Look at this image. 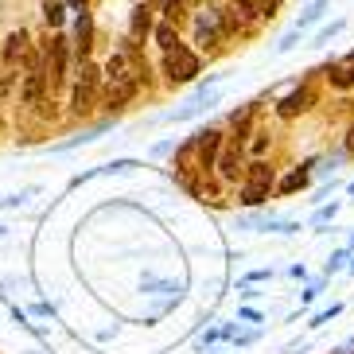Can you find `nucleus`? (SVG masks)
Masks as SVG:
<instances>
[{
  "label": "nucleus",
  "instance_id": "6ab92c4d",
  "mask_svg": "<svg viewBox=\"0 0 354 354\" xmlns=\"http://www.w3.org/2000/svg\"><path fill=\"white\" fill-rule=\"evenodd\" d=\"M78 86H90V90L97 86V66L94 63H82V82H78Z\"/></svg>",
  "mask_w": 354,
  "mask_h": 354
},
{
  "label": "nucleus",
  "instance_id": "20e7f679",
  "mask_svg": "<svg viewBox=\"0 0 354 354\" xmlns=\"http://www.w3.org/2000/svg\"><path fill=\"white\" fill-rule=\"evenodd\" d=\"M94 20H90V12L82 8V16H78V63H86V55H90V47H94Z\"/></svg>",
  "mask_w": 354,
  "mask_h": 354
},
{
  "label": "nucleus",
  "instance_id": "f257e3e1",
  "mask_svg": "<svg viewBox=\"0 0 354 354\" xmlns=\"http://www.w3.org/2000/svg\"><path fill=\"white\" fill-rule=\"evenodd\" d=\"M167 74H171V82H191L198 74V59L183 47V43L167 51Z\"/></svg>",
  "mask_w": 354,
  "mask_h": 354
},
{
  "label": "nucleus",
  "instance_id": "1a4fd4ad",
  "mask_svg": "<svg viewBox=\"0 0 354 354\" xmlns=\"http://www.w3.org/2000/svg\"><path fill=\"white\" fill-rule=\"evenodd\" d=\"M331 82H335V86H343V90L354 82V55L346 59V63H339V66L331 71Z\"/></svg>",
  "mask_w": 354,
  "mask_h": 354
},
{
  "label": "nucleus",
  "instance_id": "4468645a",
  "mask_svg": "<svg viewBox=\"0 0 354 354\" xmlns=\"http://www.w3.org/2000/svg\"><path fill=\"white\" fill-rule=\"evenodd\" d=\"M164 16H167V24H171V28H176V24H183V16H187V12H183V0H164Z\"/></svg>",
  "mask_w": 354,
  "mask_h": 354
},
{
  "label": "nucleus",
  "instance_id": "f3484780",
  "mask_svg": "<svg viewBox=\"0 0 354 354\" xmlns=\"http://www.w3.org/2000/svg\"><path fill=\"white\" fill-rule=\"evenodd\" d=\"M43 16H47V24L59 28V24H63V4H59V0H47V4H43Z\"/></svg>",
  "mask_w": 354,
  "mask_h": 354
},
{
  "label": "nucleus",
  "instance_id": "dca6fc26",
  "mask_svg": "<svg viewBox=\"0 0 354 354\" xmlns=\"http://www.w3.org/2000/svg\"><path fill=\"white\" fill-rule=\"evenodd\" d=\"M90 102H94V90H90V86H78V90H74V109H78V113H86V109H90Z\"/></svg>",
  "mask_w": 354,
  "mask_h": 354
},
{
  "label": "nucleus",
  "instance_id": "aec40b11",
  "mask_svg": "<svg viewBox=\"0 0 354 354\" xmlns=\"http://www.w3.org/2000/svg\"><path fill=\"white\" fill-rule=\"evenodd\" d=\"M304 183H308V176H304V171H296V176H288V179L281 183V191H300Z\"/></svg>",
  "mask_w": 354,
  "mask_h": 354
},
{
  "label": "nucleus",
  "instance_id": "7ed1b4c3",
  "mask_svg": "<svg viewBox=\"0 0 354 354\" xmlns=\"http://www.w3.org/2000/svg\"><path fill=\"white\" fill-rule=\"evenodd\" d=\"M191 148L198 152V164H203V167H214V156H218V133H214V129L198 133Z\"/></svg>",
  "mask_w": 354,
  "mask_h": 354
},
{
  "label": "nucleus",
  "instance_id": "ddd939ff",
  "mask_svg": "<svg viewBox=\"0 0 354 354\" xmlns=\"http://www.w3.org/2000/svg\"><path fill=\"white\" fill-rule=\"evenodd\" d=\"M156 39H160V47H164V51L179 47V35H176V28H171V24H160V28H156Z\"/></svg>",
  "mask_w": 354,
  "mask_h": 354
},
{
  "label": "nucleus",
  "instance_id": "6e6552de",
  "mask_svg": "<svg viewBox=\"0 0 354 354\" xmlns=\"http://www.w3.org/2000/svg\"><path fill=\"white\" fill-rule=\"evenodd\" d=\"M133 94H136V82H117V86H109V105L117 109V105H125Z\"/></svg>",
  "mask_w": 354,
  "mask_h": 354
},
{
  "label": "nucleus",
  "instance_id": "423d86ee",
  "mask_svg": "<svg viewBox=\"0 0 354 354\" xmlns=\"http://www.w3.org/2000/svg\"><path fill=\"white\" fill-rule=\"evenodd\" d=\"M24 51H28V35H24V32H16V35H8V39H4V63H8V66L20 63Z\"/></svg>",
  "mask_w": 354,
  "mask_h": 354
},
{
  "label": "nucleus",
  "instance_id": "9d476101",
  "mask_svg": "<svg viewBox=\"0 0 354 354\" xmlns=\"http://www.w3.org/2000/svg\"><path fill=\"white\" fill-rule=\"evenodd\" d=\"M265 198H269V187H265V183H250V187L241 191V203H245V207H261Z\"/></svg>",
  "mask_w": 354,
  "mask_h": 354
},
{
  "label": "nucleus",
  "instance_id": "2eb2a0df",
  "mask_svg": "<svg viewBox=\"0 0 354 354\" xmlns=\"http://www.w3.org/2000/svg\"><path fill=\"white\" fill-rule=\"evenodd\" d=\"M218 167H222V176L226 179H238V152H222Z\"/></svg>",
  "mask_w": 354,
  "mask_h": 354
},
{
  "label": "nucleus",
  "instance_id": "5701e85b",
  "mask_svg": "<svg viewBox=\"0 0 354 354\" xmlns=\"http://www.w3.org/2000/svg\"><path fill=\"white\" fill-rule=\"evenodd\" d=\"M351 148H354V133H351Z\"/></svg>",
  "mask_w": 354,
  "mask_h": 354
},
{
  "label": "nucleus",
  "instance_id": "412c9836",
  "mask_svg": "<svg viewBox=\"0 0 354 354\" xmlns=\"http://www.w3.org/2000/svg\"><path fill=\"white\" fill-rule=\"evenodd\" d=\"M8 82H12V74H0V94L8 90Z\"/></svg>",
  "mask_w": 354,
  "mask_h": 354
},
{
  "label": "nucleus",
  "instance_id": "f03ea898",
  "mask_svg": "<svg viewBox=\"0 0 354 354\" xmlns=\"http://www.w3.org/2000/svg\"><path fill=\"white\" fill-rule=\"evenodd\" d=\"M47 63H51V86H59L66 78V39L63 35L51 39V47H47Z\"/></svg>",
  "mask_w": 354,
  "mask_h": 354
},
{
  "label": "nucleus",
  "instance_id": "9b49d317",
  "mask_svg": "<svg viewBox=\"0 0 354 354\" xmlns=\"http://www.w3.org/2000/svg\"><path fill=\"white\" fill-rule=\"evenodd\" d=\"M238 4L245 16H257V12H269L272 16V8H277V0H238Z\"/></svg>",
  "mask_w": 354,
  "mask_h": 354
},
{
  "label": "nucleus",
  "instance_id": "39448f33",
  "mask_svg": "<svg viewBox=\"0 0 354 354\" xmlns=\"http://www.w3.org/2000/svg\"><path fill=\"white\" fill-rule=\"evenodd\" d=\"M43 90H47V74H43V71H32L28 78H24V102H28V105L39 102Z\"/></svg>",
  "mask_w": 354,
  "mask_h": 354
},
{
  "label": "nucleus",
  "instance_id": "0eeeda50",
  "mask_svg": "<svg viewBox=\"0 0 354 354\" xmlns=\"http://www.w3.org/2000/svg\"><path fill=\"white\" fill-rule=\"evenodd\" d=\"M312 90H300V94H292V97H284L281 102V117H296V113H304L308 105H312Z\"/></svg>",
  "mask_w": 354,
  "mask_h": 354
},
{
  "label": "nucleus",
  "instance_id": "4be33fe9",
  "mask_svg": "<svg viewBox=\"0 0 354 354\" xmlns=\"http://www.w3.org/2000/svg\"><path fill=\"white\" fill-rule=\"evenodd\" d=\"M71 4H74V8H82V4H86V0H71Z\"/></svg>",
  "mask_w": 354,
  "mask_h": 354
},
{
  "label": "nucleus",
  "instance_id": "b1692460",
  "mask_svg": "<svg viewBox=\"0 0 354 354\" xmlns=\"http://www.w3.org/2000/svg\"><path fill=\"white\" fill-rule=\"evenodd\" d=\"M0 234H4V230H0Z\"/></svg>",
  "mask_w": 354,
  "mask_h": 354
},
{
  "label": "nucleus",
  "instance_id": "a211bd4d",
  "mask_svg": "<svg viewBox=\"0 0 354 354\" xmlns=\"http://www.w3.org/2000/svg\"><path fill=\"white\" fill-rule=\"evenodd\" d=\"M148 28H152V20H148V8H136V16H133V35H145Z\"/></svg>",
  "mask_w": 354,
  "mask_h": 354
},
{
  "label": "nucleus",
  "instance_id": "f8f14e48",
  "mask_svg": "<svg viewBox=\"0 0 354 354\" xmlns=\"http://www.w3.org/2000/svg\"><path fill=\"white\" fill-rule=\"evenodd\" d=\"M250 183H265V187H272V167L269 164H250Z\"/></svg>",
  "mask_w": 354,
  "mask_h": 354
}]
</instances>
